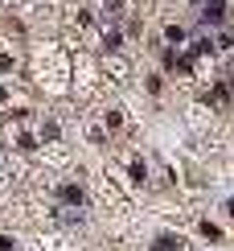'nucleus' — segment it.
Listing matches in <instances>:
<instances>
[{"label":"nucleus","instance_id":"1","mask_svg":"<svg viewBox=\"0 0 234 251\" xmlns=\"http://www.w3.org/2000/svg\"><path fill=\"white\" fill-rule=\"evenodd\" d=\"M222 13H226V4H222V0H210V8H206V21H222Z\"/></svg>","mask_w":234,"mask_h":251},{"label":"nucleus","instance_id":"2","mask_svg":"<svg viewBox=\"0 0 234 251\" xmlns=\"http://www.w3.org/2000/svg\"><path fill=\"white\" fill-rule=\"evenodd\" d=\"M156 251H181V239H168V235H164L161 243H156Z\"/></svg>","mask_w":234,"mask_h":251},{"label":"nucleus","instance_id":"4","mask_svg":"<svg viewBox=\"0 0 234 251\" xmlns=\"http://www.w3.org/2000/svg\"><path fill=\"white\" fill-rule=\"evenodd\" d=\"M230 70H234V58H230Z\"/></svg>","mask_w":234,"mask_h":251},{"label":"nucleus","instance_id":"3","mask_svg":"<svg viewBox=\"0 0 234 251\" xmlns=\"http://www.w3.org/2000/svg\"><path fill=\"white\" fill-rule=\"evenodd\" d=\"M62 198H66V202H82V190H74V185H66V190H62Z\"/></svg>","mask_w":234,"mask_h":251}]
</instances>
